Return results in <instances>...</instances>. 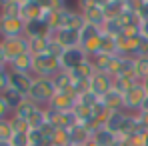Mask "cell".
<instances>
[{
  "label": "cell",
  "instance_id": "d6986e66",
  "mask_svg": "<svg viewBox=\"0 0 148 146\" xmlns=\"http://www.w3.org/2000/svg\"><path fill=\"white\" fill-rule=\"evenodd\" d=\"M90 140L96 142L98 146H114V142H116V134H112V132L106 130L104 126H98V128H94Z\"/></svg>",
  "mask_w": 148,
  "mask_h": 146
},
{
  "label": "cell",
  "instance_id": "9c48e42d",
  "mask_svg": "<svg viewBox=\"0 0 148 146\" xmlns=\"http://www.w3.org/2000/svg\"><path fill=\"white\" fill-rule=\"evenodd\" d=\"M24 26H26V22L22 18H6V16H0V40L24 36Z\"/></svg>",
  "mask_w": 148,
  "mask_h": 146
},
{
  "label": "cell",
  "instance_id": "9a60e30c",
  "mask_svg": "<svg viewBox=\"0 0 148 146\" xmlns=\"http://www.w3.org/2000/svg\"><path fill=\"white\" fill-rule=\"evenodd\" d=\"M126 116H128V112H124V110H114V112H110L108 116H106V120H104V128L106 130H110L112 134H120V130H122V124L126 120Z\"/></svg>",
  "mask_w": 148,
  "mask_h": 146
},
{
  "label": "cell",
  "instance_id": "1f68e13d",
  "mask_svg": "<svg viewBox=\"0 0 148 146\" xmlns=\"http://www.w3.org/2000/svg\"><path fill=\"white\" fill-rule=\"evenodd\" d=\"M140 112H142V114H148V98L144 100V104H142V108H140Z\"/></svg>",
  "mask_w": 148,
  "mask_h": 146
},
{
  "label": "cell",
  "instance_id": "8992f818",
  "mask_svg": "<svg viewBox=\"0 0 148 146\" xmlns=\"http://www.w3.org/2000/svg\"><path fill=\"white\" fill-rule=\"evenodd\" d=\"M86 60H88V56H86V52L82 48H68V50H64L62 56H60V66H62L64 72H74Z\"/></svg>",
  "mask_w": 148,
  "mask_h": 146
},
{
  "label": "cell",
  "instance_id": "5bb4252c",
  "mask_svg": "<svg viewBox=\"0 0 148 146\" xmlns=\"http://www.w3.org/2000/svg\"><path fill=\"white\" fill-rule=\"evenodd\" d=\"M8 70L22 72V74H32V70H34V56L30 52H24L22 56H18L16 60H12L8 64Z\"/></svg>",
  "mask_w": 148,
  "mask_h": 146
},
{
  "label": "cell",
  "instance_id": "4316f807",
  "mask_svg": "<svg viewBox=\"0 0 148 146\" xmlns=\"http://www.w3.org/2000/svg\"><path fill=\"white\" fill-rule=\"evenodd\" d=\"M10 124H12V130L14 132H22V134H28L30 132V124L24 120V118H18V116H10Z\"/></svg>",
  "mask_w": 148,
  "mask_h": 146
},
{
  "label": "cell",
  "instance_id": "5b68a950",
  "mask_svg": "<svg viewBox=\"0 0 148 146\" xmlns=\"http://www.w3.org/2000/svg\"><path fill=\"white\" fill-rule=\"evenodd\" d=\"M2 42V50H4V60L6 64H10L12 60H16L18 56H22L28 52V38L26 36H18V38H4Z\"/></svg>",
  "mask_w": 148,
  "mask_h": 146
},
{
  "label": "cell",
  "instance_id": "6da1fadb",
  "mask_svg": "<svg viewBox=\"0 0 148 146\" xmlns=\"http://www.w3.org/2000/svg\"><path fill=\"white\" fill-rule=\"evenodd\" d=\"M54 94H56V86H54L52 78H34V84H32V88H30L26 98L30 102L38 104V106L46 108Z\"/></svg>",
  "mask_w": 148,
  "mask_h": 146
},
{
  "label": "cell",
  "instance_id": "52a82bcc",
  "mask_svg": "<svg viewBox=\"0 0 148 146\" xmlns=\"http://www.w3.org/2000/svg\"><path fill=\"white\" fill-rule=\"evenodd\" d=\"M76 100L78 98L74 94V90H60L52 96V100H50V104L46 108L54 110V112H68V110H74Z\"/></svg>",
  "mask_w": 148,
  "mask_h": 146
},
{
  "label": "cell",
  "instance_id": "83f0119b",
  "mask_svg": "<svg viewBox=\"0 0 148 146\" xmlns=\"http://www.w3.org/2000/svg\"><path fill=\"white\" fill-rule=\"evenodd\" d=\"M12 136H14V130H12L10 118H8V120H0V140L10 142V138H12Z\"/></svg>",
  "mask_w": 148,
  "mask_h": 146
},
{
  "label": "cell",
  "instance_id": "7a4b0ae2",
  "mask_svg": "<svg viewBox=\"0 0 148 146\" xmlns=\"http://www.w3.org/2000/svg\"><path fill=\"white\" fill-rule=\"evenodd\" d=\"M58 72H62L60 58L52 56L48 52L40 54V56H34V70H32L34 78H54Z\"/></svg>",
  "mask_w": 148,
  "mask_h": 146
},
{
  "label": "cell",
  "instance_id": "7402d4cb",
  "mask_svg": "<svg viewBox=\"0 0 148 146\" xmlns=\"http://www.w3.org/2000/svg\"><path fill=\"white\" fill-rule=\"evenodd\" d=\"M80 48L86 52L88 58L94 56V54H100V50H102V34L92 36V38H88V40H82V42H80Z\"/></svg>",
  "mask_w": 148,
  "mask_h": 146
},
{
  "label": "cell",
  "instance_id": "30bf717a",
  "mask_svg": "<svg viewBox=\"0 0 148 146\" xmlns=\"http://www.w3.org/2000/svg\"><path fill=\"white\" fill-rule=\"evenodd\" d=\"M52 38L62 46L64 50L68 48H80V32L72 30V28H64L58 32H52Z\"/></svg>",
  "mask_w": 148,
  "mask_h": 146
},
{
  "label": "cell",
  "instance_id": "f1b7e54d",
  "mask_svg": "<svg viewBox=\"0 0 148 146\" xmlns=\"http://www.w3.org/2000/svg\"><path fill=\"white\" fill-rule=\"evenodd\" d=\"M8 88H10V70L6 68V70L0 72V96H2Z\"/></svg>",
  "mask_w": 148,
  "mask_h": 146
},
{
  "label": "cell",
  "instance_id": "836d02e7",
  "mask_svg": "<svg viewBox=\"0 0 148 146\" xmlns=\"http://www.w3.org/2000/svg\"><path fill=\"white\" fill-rule=\"evenodd\" d=\"M0 60H2V62H6V60H4V50H2V42H0Z\"/></svg>",
  "mask_w": 148,
  "mask_h": 146
},
{
  "label": "cell",
  "instance_id": "3957f363",
  "mask_svg": "<svg viewBox=\"0 0 148 146\" xmlns=\"http://www.w3.org/2000/svg\"><path fill=\"white\" fill-rule=\"evenodd\" d=\"M146 98H148V94H146V90H144V86H142V82L132 84V86L124 92V112H128V114H138Z\"/></svg>",
  "mask_w": 148,
  "mask_h": 146
},
{
  "label": "cell",
  "instance_id": "8fae6325",
  "mask_svg": "<svg viewBox=\"0 0 148 146\" xmlns=\"http://www.w3.org/2000/svg\"><path fill=\"white\" fill-rule=\"evenodd\" d=\"M24 36L26 38H40V36H46L52 38V28L44 18H36V20H30L24 26Z\"/></svg>",
  "mask_w": 148,
  "mask_h": 146
},
{
  "label": "cell",
  "instance_id": "44dd1931",
  "mask_svg": "<svg viewBox=\"0 0 148 146\" xmlns=\"http://www.w3.org/2000/svg\"><path fill=\"white\" fill-rule=\"evenodd\" d=\"M50 46V38L46 36H40V38H28V52L32 56H40V54H46Z\"/></svg>",
  "mask_w": 148,
  "mask_h": 146
},
{
  "label": "cell",
  "instance_id": "ba28073f",
  "mask_svg": "<svg viewBox=\"0 0 148 146\" xmlns=\"http://www.w3.org/2000/svg\"><path fill=\"white\" fill-rule=\"evenodd\" d=\"M88 84H90V92L102 100V98L114 88V76H110V74H106V72H96L90 78Z\"/></svg>",
  "mask_w": 148,
  "mask_h": 146
},
{
  "label": "cell",
  "instance_id": "603a6c76",
  "mask_svg": "<svg viewBox=\"0 0 148 146\" xmlns=\"http://www.w3.org/2000/svg\"><path fill=\"white\" fill-rule=\"evenodd\" d=\"M2 98H4V102H6V106L10 108V112H14L22 102L26 100V96L24 94H20L18 90H14V88H8L4 94H2Z\"/></svg>",
  "mask_w": 148,
  "mask_h": 146
},
{
  "label": "cell",
  "instance_id": "cb8c5ba5",
  "mask_svg": "<svg viewBox=\"0 0 148 146\" xmlns=\"http://www.w3.org/2000/svg\"><path fill=\"white\" fill-rule=\"evenodd\" d=\"M52 82H54V86H56V92H60V90H72L74 86V78L70 72H58L54 78H52Z\"/></svg>",
  "mask_w": 148,
  "mask_h": 146
},
{
  "label": "cell",
  "instance_id": "f546056e",
  "mask_svg": "<svg viewBox=\"0 0 148 146\" xmlns=\"http://www.w3.org/2000/svg\"><path fill=\"white\" fill-rule=\"evenodd\" d=\"M12 116V112H10V108L6 106V102H4V98L0 96V120H8Z\"/></svg>",
  "mask_w": 148,
  "mask_h": 146
},
{
  "label": "cell",
  "instance_id": "d4e9b609",
  "mask_svg": "<svg viewBox=\"0 0 148 146\" xmlns=\"http://www.w3.org/2000/svg\"><path fill=\"white\" fill-rule=\"evenodd\" d=\"M134 76H136L138 82H142V80L148 78V56L146 54L134 58Z\"/></svg>",
  "mask_w": 148,
  "mask_h": 146
},
{
  "label": "cell",
  "instance_id": "e575fe53",
  "mask_svg": "<svg viewBox=\"0 0 148 146\" xmlns=\"http://www.w3.org/2000/svg\"><path fill=\"white\" fill-rule=\"evenodd\" d=\"M142 86H144V90H146V94H148V78H146V80H142Z\"/></svg>",
  "mask_w": 148,
  "mask_h": 146
},
{
  "label": "cell",
  "instance_id": "2e32d148",
  "mask_svg": "<svg viewBox=\"0 0 148 146\" xmlns=\"http://www.w3.org/2000/svg\"><path fill=\"white\" fill-rule=\"evenodd\" d=\"M22 0H0V16L6 18H20Z\"/></svg>",
  "mask_w": 148,
  "mask_h": 146
},
{
  "label": "cell",
  "instance_id": "7c38bea8",
  "mask_svg": "<svg viewBox=\"0 0 148 146\" xmlns=\"http://www.w3.org/2000/svg\"><path fill=\"white\" fill-rule=\"evenodd\" d=\"M44 14V2L40 0H22V10H20V18L24 22L42 18Z\"/></svg>",
  "mask_w": 148,
  "mask_h": 146
},
{
  "label": "cell",
  "instance_id": "ac0fdd59",
  "mask_svg": "<svg viewBox=\"0 0 148 146\" xmlns=\"http://www.w3.org/2000/svg\"><path fill=\"white\" fill-rule=\"evenodd\" d=\"M100 30H102V34H106V36L118 38L120 34H124V24H122V20H120V16H118V18H106L104 24L100 26Z\"/></svg>",
  "mask_w": 148,
  "mask_h": 146
},
{
  "label": "cell",
  "instance_id": "d6a6232c",
  "mask_svg": "<svg viewBox=\"0 0 148 146\" xmlns=\"http://www.w3.org/2000/svg\"><path fill=\"white\" fill-rule=\"evenodd\" d=\"M6 68H8V64H6V62H2V60H0V72H2V70H6Z\"/></svg>",
  "mask_w": 148,
  "mask_h": 146
},
{
  "label": "cell",
  "instance_id": "e0dca14e",
  "mask_svg": "<svg viewBox=\"0 0 148 146\" xmlns=\"http://www.w3.org/2000/svg\"><path fill=\"white\" fill-rule=\"evenodd\" d=\"M100 102H102L110 112H114V110H124V94L118 92V90H114V88L102 98Z\"/></svg>",
  "mask_w": 148,
  "mask_h": 146
},
{
  "label": "cell",
  "instance_id": "277c9868",
  "mask_svg": "<svg viewBox=\"0 0 148 146\" xmlns=\"http://www.w3.org/2000/svg\"><path fill=\"white\" fill-rule=\"evenodd\" d=\"M76 8L82 12V16L86 18L88 24L102 26V24H104V20H106L104 8H102V2H96V0H80V2L76 4Z\"/></svg>",
  "mask_w": 148,
  "mask_h": 146
},
{
  "label": "cell",
  "instance_id": "4fadbf2b",
  "mask_svg": "<svg viewBox=\"0 0 148 146\" xmlns=\"http://www.w3.org/2000/svg\"><path fill=\"white\" fill-rule=\"evenodd\" d=\"M32 84H34V76L32 74H22V72H12L10 70V88H14L20 94L28 96Z\"/></svg>",
  "mask_w": 148,
  "mask_h": 146
},
{
  "label": "cell",
  "instance_id": "ffe728a7",
  "mask_svg": "<svg viewBox=\"0 0 148 146\" xmlns=\"http://www.w3.org/2000/svg\"><path fill=\"white\" fill-rule=\"evenodd\" d=\"M114 56H116V54H104V52H100V54H94V56H90V62L94 64L96 72H106V74H108L110 66H112V60H114Z\"/></svg>",
  "mask_w": 148,
  "mask_h": 146
},
{
  "label": "cell",
  "instance_id": "d590c367",
  "mask_svg": "<svg viewBox=\"0 0 148 146\" xmlns=\"http://www.w3.org/2000/svg\"><path fill=\"white\" fill-rule=\"evenodd\" d=\"M0 146H12L10 142H4V140H0Z\"/></svg>",
  "mask_w": 148,
  "mask_h": 146
},
{
  "label": "cell",
  "instance_id": "484cf974",
  "mask_svg": "<svg viewBox=\"0 0 148 146\" xmlns=\"http://www.w3.org/2000/svg\"><path fill=\"white\" fill-rule=\"evenodd\" d=\"M38 108H40L38 104H34V102H30V100L26 98L24 102H22V104H20V106H18V108L12 112V114H14V116H18V118H24V120L28 122V118H30V116H32V114L38 110Z\"/></svg>",
  "mask_w": 148,
  "mask_h": 146
},
{
  "label": "cell",
  "instance_id": "4dcf8cb0",
  "mask_svg": "<svg viewBox=\"0 0 148 146\" xmlns=\"http://www.w3.org/2000/svg\"><path fill=\"white\" fill-rule=\"evenodd\" d=\"M138 34L148 40V20H140V24H138Z\"/></svg>",
  "mask_w": 148,
  "mask_h": 146
}]
</instances>
